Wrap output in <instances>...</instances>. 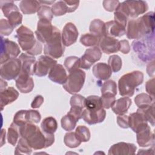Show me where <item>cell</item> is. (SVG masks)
Wrapping results in <instances>:
<instances>
[{
  "mask_svg": "<svg viewBox=\"0 0 155 155\" xmlns=\"http://www.w3.org/2000/svg\"><path fill=\"white\" fill-rule=\"evenodd\" d=\"M89 30L91 33L94 34L100 38L105 36V22L99 19H93L90 25Z\"/></svg>",
  "mask_w": 155,
  "mask_h": 155,
  "instance_id": "28",
  "label": "cell"
},
{
  "mask_svg": "<svg viewBox=\"0 0 155 155\" xmlns=\"http://www.w3.org/2000/svg\"><path fill=\"white\" fill-rule=\"evenodd\" d=\"M79 35L78 30L72 22L67 23L62 31L61 40L64 46L68 47L74 44Z\"/></svg>",
  "mask_w": 155,
  "mask_h": 155,
  "instance_id": "14",
  "label": "cell"
},
{
  "mask_svg": "<svg viewBox=\"0 0 155 155\" xmlns=\"http://www.w3.org/2000/svg\"><path fill=\"white\" fill-rule=\"evenodd\" d=\"M56 64L57 61L54 59L46 55H42L35 64L33 73L39 77L45 76Z\"/></svg>",
  "mask_w": 155,
  "mask_h": 155,
  "instance_id": "12",
  "label": "cell"
},
{
  "mask_svg": "<svg viewBox=\"0 0 155 155\" xmlns=\"http://www.w3.org/2000/svg\"><path fill=\"white\" fill-rule=\"evenodd\" d=\"M19 59L21 62V70L20 73L30 76L33 75V68L36 62L35 57L27 53H21Z\"/></svg>",
  "mask_w": 155,
  "mask_h": 155,
  "instance_id": "22",
  "label": "cell"
},
{
  "mask_svg": "<svg viewBox=\"0 0 155 155\" xmlns=\"http://www.w3.org/2000/svg\"><path fill=\"white\" fill-rule=\"evenodd\" d=\"M145 122H147L145 117L142 113L137 110L128 116V126L134 133L137 128Z\"/></svg>",
  "mask_w": 155,
  "mask_h": 155,
  "instance_id": "26",
  "label": "cell"
},
{
  "mask_svg": "<svg viewBox=\"0 0 155 155\" xmlns=\"http://www.w3.org/2000/svg\"><path fill=\"white\" fill-rule=\"evenodd\" d=\"M85 98L78 94H74L70 98V104L71 107H76L84 108V101Z\"/></svg>",
  "mask_w": 155,
  "mask_h": 155,
  "instance_id": "47",
  "label": "cell"
},
{
  "mask_svg": "<svg viewBox=\"0 0 155 155\" xmlns=\"http://www.w3.org/2000/svg\"><path fill=\"white\" fill-rule=\"evenodd\" d=\"M120 2L119 1H114V0H105L102 2L103 7L105 9V10L108 12H113L115 11L118 7Z\"/></svg>",
  "mask_w": 155,
  "mask_h": 155,
  "instance_id": "49",
  "label": "cell"
},
{
  "mask_svg": "<svg viewBox=\"0 0 155 155\" xmlns=\"http://www.w3.org/2000/svg\"><path fill=\"white\" fill-rule=\"evenodd\" d=\"M51 9L53 15L56 16H62L67 13H70L67 1H59L55 2L51 6Z\"/></svg>",
  "mask_w": 155,
  "mask_h": 155,
  "instance_id": "30",
  "label": "cell"
},
{
  "mask_svg": "<svg viewBox=\"0 0 155 155\" xmlns=\"http://www.w3.org/2000/svg\"><path fill=\"white\" fill-rule=\"evenodd\" d=\"M21 137L25 139L32 149L41 150L50 147L54 142V134H47L41 131L35 124L26 123L19 127Z\"/></svg>",
  "mask_w": 155,
  "mask_h": 155,
  "instance_id": "1",
  "label": "cell"
},
{
  "mask_svg": "<svg viewBox=\"0 0 155 155\" xmlns=\"http://www.w3.org/2000/svg\"><path fill=\"white\" fill-rule=\"evenodd\" d=\"M80 64V58L74 56H68L64 61V66L69 73L79 69Z\"/></svg>",
  "mask_w": 155,
  "mask_h": 155,
  "instance_id": "37",
  "label": "cell"
},
{
  "mask_svg": "<svg viewBox=\"0 0 155 155\" xmlns=\"http://www.w3.org/2000/svg\"><path fill=\"white\" fill-rule=\"evenodd\" d=\"M85 80V73L81 69H78L69 73L63 88L71 94L79 92L82 88Z\"/></svg>",
  "mask_w": 155,
  "mask_h": 155,
  "instance_id": "6",
  "label": "cell"
},
{
  "mask_svg": "<svg viewBox=\"0 0 155 155\" xmlns=\"http://www.w3.org/2000/svg\"><path fill=\"white\" fill-rule=\"evenodd\" d=\"M75 135L81 142H88L91 136V133L88 128L84 125H79L76 129Z\"/></svg>",
  "mask_w": 155,
  "mask_h": 155,
  "instance_id": "40",
  "label": "cell"
},
{
  "mask_svg": "<svg viewBox=\"0 0 155 155\" xmlns=\"http://www.w3.org/2000/svg\"><path fill=\"white\" fill-rule=\"evenodd\" d=\"M143 74L140 71H133L123 75L118 81V89L122 96L130 97L134 94L135 88L142 84Z\"/></svg>",
  "mask_w": 155,
  "mask_h": 155,
  "instance_id": "3",
  "label": "cell"
},
{
  "mask_svg": "<svg viewBox=\"0 0 155 155\" xmlns=\"http://www.w3.org/2000/svg\"><path fill=\"white\" fill-rule=\"evenodd\" d=\"M100 38L92 33H85L80 38V42L85 47H93L99 44Z\"/></svg>",
  "mask_w": 155,
  "mask_h": 155,
  "instance_id": "33",
  "label": "cell"
},
{
  "mask_svg": "<svg viewBox=\"0 0 155 155\" xmlns=\"http://www.w3.org/2000/svg\"><path fill=\"white\" fill-rule=\"evenodd\" d=\"M106 116V111L105 109L100 110H88L85 109L83 111L82 118L87 124L89 125H94L102 122Z\"/></svg>",
  "mask_w": 155,
  "mask_h": 155,
  "instance_id": "15",
  "label": "cell"
},
{
  "mask_svg": "<svg viewBox=\"0 0 155 155\" xmlns=\"http://www.w3.org/2000/svg\"><path fill=\"white\" fill-rule=\"evenodd\" d=\"M64 142L65 145L70 148H74L79 147L81 144V142L76 137L75 133L70 131L67 133L64 137Z\"/></svg>",
  "mask_w": 155,
  "mask_h": 155,
  "instance_id": "39",
  "label": "cell"
},
{
  "mask_svg": "<svg viewBox=\"0 0 155 155\" xmlns=\"http://www.w3.org/2000/svg\"><path fill=\"white\" fill-rule=\"evenodd\" d=\"M92 72L97 79L103 81L108 79L112 74L110 67L104 62H99L94 65L92 68Z\"/></svg>",
  "mask_w": 155,
  "mask_h": 155,
  "instance_id": "23",
  "label": "cell"
},
{
  "mask_svg": "<svg viewBox=\"0 0 155 155\" xmlns=\"http://www.w3.org/2000/svg\"><path fill=\"white\" fill-rule=\"evenodd\" d=\"M126 33V28L119 24L114 20L105 23V36L114 38L121 37Z\"/></svg>",
  "mask_w": 155,
  "mask_h": 155,
  "instance_id": "21",
  "label": "cell"
},
{
  "mask_svg": "<svg viewBox=\"0 0 155 155\" xmlns=\"http://www.w3.org/2000/svg\"><path fill=\"white\" fill-rule=\"evenodd\" d=\"M137 147L131 143L124 142H118L113 145L109 149L108 154L109 155H133L135 154Z\"/></svg>",
  "mask_w": 155,
  "mask_h": 155,
  "instance_id": "16",
  "label": "cell"
},
{
  "mask_svg": "<svg viewBox=\"0 0 155 155\" xmlns=\"http://www.w3.org/2000/svg\"><path fill=\"white\" fill-rule=\"evenodd\" d=\"M102 56V51L97 47L88 48L81 57L80 67L82 69L89 70L92 65L99 61Z\"/></svg>",
  "mask_w": 155,
  "mask_h": 155,
  "instance_id": "13",
  "label": "cell"
},
{
  "mask_svg": "<svg viewBox=\"0 0 155 155\" xmlns=\"http://www.w3.org/2000/svg\"><path fill=\"white\" fill-rule=\"evenodd\" d=\"M136 139L140 147H147L154 144V134L147 122L140 125L136 130Z\"/></svg>",
  "mask_w": 155,
  "mask_h": 155,
  "instance_id": "10",
  "label": "cell"
},
{
  "mask_svg": "<svg viewBox=\"0 0 155 155\" xmlns=\"http://www.w3.org/2000/svg\"><path fill=\"white\" fill-rule=\"evenodd\" d=\"M42 131L47 134H54L58 128L56 120L51 116L45 117L41 124Z\"/></svg>",
  "mask_w": 155,
  "mask_h": 155,
  "instance_id": "27",
  "label": "cell"
},
{
  "mask_svg": "<svg viewBox=\"0 0 155 155\" xmlns=\"http://www.w3.org/2000/svg\"><path fill=\"white\" fill-rule=\"evenodd\" d=\"M21 137L19 127L16 125L13 122L11 124L10 127L8 128L7 131V140L9 143L12 145L15 146L18 140H19V138Z\"/></svg>",
  "mask_w": 155,
  "mask_h": 155,
  "instance_id": "31",
  "label": "cell"
},
{
  "mask_svg": "<svg viewBox=\"0 0 155 155\" xmlns=\"http://www.w3.org/2000/svg\"><path fill=\"white\" fill-rule=\"evenodd\" d=\"M140 151H139L137 154H154L153 153H151V151H153L154 150L153 148H150V149H148V150H140Z\"/></svg>",
  "mask_w": 155,
  "mask_h": 155,
  "instance_id": "58",
  "label": "cell"
},
{
  "mask_svg": "<svg viewBox=\"0 0 155 155\" xmlns=\"http://www.w3.org/2000/svg\"><path fill=\"white\" fill-rule=\"evenodd\" d=\"M119 51L123 54H128L130 51V45L127 40L123 39L119 41Z\"/></svg>",
  "mask_w": 155,
  "mask_h": 155,
  "instance_id": "53",
  "label": "cell"
},
{
  "mask_svg": "<svg viewBox=\"0 0 155 155\" xmlns=\"http://www.w3.org/2000/svg\"><path fill=\"white\" fill-rule=\"evenodd\" d=\"M19 96L18 91L13 87H7L1 91L0 93V106L1 110L6 105L15 102Z\"/></svg>",
  "mask_w": 155,
  "mask_h": 155,
  "instance_id": "20",
  "label": "cell"
},
{
  "mask_svg": "<svg viewBox=\"0 0 155 155\" xmlns=\"http://www.w3.org/2000/svg\"><path fill=\"white\" fill-rule=\"evenodd\" d=\"M131 103V99L129 97L124 96L115 100L111 106V109L117 115L124 114L127 112Z\"/></svg>",
  "mask_w": 155,
  "mask_h": 155,
  "instance_id": "24",
  "label": "cell"
},
{
  "mask_svg": "<svg viewBox=\"0 0 155 155\" xmlns=\"http://www.w3.org/2000/svg\"><path fill=\"white\" fill-rule=\"evenodd\" d=\"M7 20L10 24L13 27L15 28L19 25L21 24L22 21V15L19 12V9L12 12L7 16Z\"/></svg>",
  "mask_w": 155,
  "mask_h": 155,
  "instance_id": "42",
  "label": "cell"
},
{
  "mask_svg": "<svg viewBox=\"0 0 155 155\" xmlns=\"http://www.w3.org/2000/svg\"><path fill=\"white\" fill-rule=\"evenodd\" d=\"M154 98L146 93H140L134 97V102L138 108H143L149 106L153 104Z\"/></svg>",
  "mask_w": 155,
  "mask_h": 155,
  "instance_id": "34",
  "label": "cell"
},
{
  "mask_svg": "<svg viewBox=\"0 0 155 155\" xmlns=\"http://www.w3.org/2000/svg\"><path fill=\"white\" fill-rule=\"evenodd\" d=\"M148 9V4L144 1H125L120 2L116 10L122 12L128 18H136L145 13Z\"/></svg>",
  "mask_w": 155,
  "mask_h": 155,
  "instance_id": "5",
  "label": "cell"
},
{
  "mask_svg": "<svg viewBox=\"0 0 155 155\" xmlns=\"http://www.w3.org/2000/svg\"><path fill=\"white\" fill-rule=\"evenodd\" d=\"M117 123L118 125L122 128H128V116L125 114L119 115L117 117Z\"/></svg>",
  "mask_w": 155,
  "mask_h": 155,
  "instance_id": "51",
  "label": "cell"
},
{
  "mask_svg": "<svg viewBox=\"0 0 155 155\" xmlns=\"http://www.w3.org/2000/svg\"><path fill=\"white\" fill-rule=\"evenodd\" d=\"M64 51L65 46L61 40V33L59 30L54 26L51 38L44 45V53L45 55L53 59H58L64 55Z\"/></svg>",
  "mask_w": 155,
  "mask_h": 155,
  "instance_id": "4",
  "label": "cell"
},
{
  "mask_svg": "<svg viewBox=\"0 0 155 155\" xmlns=\"http://www.w3.org/2000/svg\"><path fill=\"white\" fill-rule=\"evenodd\" d=\"M84 107L88 110H100L104 108L101 97L96 95H91L85 98Z\"/></svg>",
  "mask_w": 155,
  "mask_h": 155,
  "instance_id": "29",
  "label": "cell"
},
{
  "mask_svg": "<svg viewBox=\"0 0 155 155\" xmlns=\"http://www.w3.org/2000/svg\"><path fill=\"white\" fill-rule=\"evenodd\" d=\"M1 8L4 13V15L6 18L12 12L19 9L12 1H1Z\"/></svg>",
  "mask_w": 155,
  "mask_h": 155,
  "instance_id": "44",
  "label": "cell"
},
{
  "mask_svg": "<svg viewBox=\"0 0 155 155\" xmlns=\"http://www.w3.org/2000/svg\"><path fill=\"white\" fill-rule=\"evenodd\" d=\"M16 86L18 90L22 93H30L34 88V81L33 78L28 74L20 73L15 79Z\"/></svg>",
  "mask_w": 155,
  "mask_h": 155,
  "instance_id": "18",
  "label": "cell"
},
{
  "mask_svg": "<svg viewBox=\"0 0 155 155\" xmlns=\"http://www.w3.org/2000/svg\"><path fill=\"white\" fill-rule=\"evenodd\" d=\"M7 84L5 81H3V79L1 78V91L7 88Z\"/></svg>",
  "mask_w": 155,
  "mask_h": 155,
  "instance_id": "59",
  "label": "cell"
},
{
  "mask_svg": "<svg viewBox=\"0 0 155 155\" xmlns=\"http://www.w3.org/2000/svg\"><path fill=\"white\" fill-rule=\"evenodd\" d=\"M108 65L111 70L112 72L117 73L122 68V62L121 58L116 54L111 55L108 60Z\"/></svg>",
  "mask_w": 155,
  "mask_h": 155,
  "instance_id": "41",
  "label": "cell"
},
{
  "mask_svg": "<svg viewBox=\"0 0 155 155\" xmlns=\"http://www.w3.org/2000/svg\"><path fill=\"white\" fill-rule=\"evenodd\" d=\"M67 74L64 67L61 64H56L48 72V78L53 82L64 84L67 80Z\"/></svg>",
  "mask_w": 155,
  "mask_h": 155,
  "instance_id": "19",
  "label": "cell"
},
{
  "mask_svg": "<svg viewBox=\"0 0 155 155\" xmlns=\"http://www.w3.org/2000/svg\"><path fill=\"white\" fill-rule=\"evenodd\" d=\"M13 27L10 24L8 20L5 19H1L0 21V33L1 36H8L10 35L13 30Z\"/></svg>",
  "mask_w": 155,
  "mask_h": 155,
  "instance_id": "46",
  "label": "cell"
},
{
  "mask_svg": "<svg viewBox=\"0 0 155 155\" xmlns=\"http://www.w3.org/2000/svg\"><path fill=\"white\" fill-rule=\"evenodd\" d=\"M13 122L19 127L27 123V110H21L17 111L14 116Z\"/></svg>",
  "mask_w": 155,
  "mask_h": 155,
  "instance_id": "45",
  "label": "cell"
},
{
  "mask_svg": "<svg viewBox=\"0 0 155 155\" xmlns=\"http://www.w3.org/2000/svg\"><path fill=\"white\" fill-rule=\"evenodd\" d=\"M41 119L40 113L35 110H27V120L28 123L38 124L39 122Z\"/></svg>",
  "mask_w": 155,
  "mask_h": 155,
  "instance_id": "48",
  "label": "cell"
},
{
  "mask_svg": "<svg viewBox=\"0 0 155 155\" xmlns=\"http://www.w3.org/2000/svg\"><path fill=\"white\" fill-rule=\"evenodd\" d=\"M99 45L101 50L106 54L114 53L119 51V41L114 38L104 36L100 39Z\"/></svg>",
  "mask_w": 155,
  "mask_h": 155,
  "instance_id": "17",
  "label": "cell"
},
{
  "mask_svg": "<svg viewBox=\"0 0 155 155\" xmlns=\"http://www.w3.org/2000/svg\"><path fill=\"white\" fill-rule=\"evenodd\" d=\"M101 101L102 104V107L104 108L108 109L113 105L116 99L114 96L108 95H101Z\"/></svg>",
  "mask_w": 155,
  "mask_h": 155,
  "instance_id": "50",
  "label": "cell"
},
{
  "mask_svg": "<svg viewBox=\"0 0 155 155\" xmlns=\"http://www.w3.org/2000/svg\"><path fill=\"white\" fill-rule=\"evenodd\" d=\"M1 42V64H2L10 59L16 58L21 53V50L16 42L9 40L8 38L2 37Z\"/></svg>",
  "mask_w": 155,
  "mask_h": 155,
  "instance_id": "9",
  "label": "cell"
},
{
  "mask_svg": "<svg viewBox=\"0 0 155 155\" xmlns=\"http://www.w3.org/2000/svg\"><path fill=\"white\" fill-rule=\"evenodd\" d=\"M41 4L38 1L22 0L19 3V8L24 15L38 13Z\"/></svg>",
  "mask_w": 155,
  "mask_h": 155,
  "instance_id": "25",
  "label": "cell"
},
{
  "mask_svg": "<svg viewBox=\"0 0 155 155\" xmlns=\"http://www.w3.org/2000/svg\"><path fill=\"white\" fill-rule=\"evenodd\" d=\"M140 111L145 117L147 122H148L152 126L154 125V104L143 108H138L137 110Z\"/></svg>",
  "mask_w": 155,
  "mask_h": 155,
  "instance_id": "38",
  "label": "cell"
},
{
  "mask_svg": "<svg viewBox=\"0 0 155 155\" xmlns=\"http://www.w3.org/2000/svg\"><path fill=\"white\" fill-rule=\"evenodd\" d=\"M154 61L153 59L152 62H150L147 65V71L150 76H153L154 74Z\"/></svg>",
  "mask_w": 155,
  "mask_h": 155,
  "instance_id": "56",
  "label": "cell"
},
{
  "mask_svg": "<svg viewBox=\"0 0 155 155\" xmlns=\"http://www.w3.org/2000/svg\"><path fill=\"white\" fill-rule=\"evenodd\" d=\"M21 70V62L19 58L8 60L1 64L0 74L2 79L10 81L16 79Z\"/></svg>",
  "mask_w": 155,
  "mask_h": 155,
  "instance_id": "8",
  "label": "cell"
},
{
  "mask_svg": "<svg viewBox=\"0 0 155 155\" xmlns=\"http://www.w3.org/2000/svg\"><path fill=\"white\" fill-rule=\"evenodd\" d=\"M38 17L39 19H45L51 22L53 18V14L51 12V7L46 5L41 4L38 12Z\"/></svg>",
  "mask_w": 155,
  "mask_h": 155,
  "instance_id": "43",
  "label": "cell"
},
{
  "mask_svg": "<svg viewBox=\"0 0 155 155\" xmlns=\"http://www.w3.org/2000/svg\"><path fill=\"white\" fill-rule=\"evenodd\" d=\"M16 36L20 47L26 53L31 50L37 42V39H35L33 32L24 25L20 26L16 30Z\"/></svg>",
  "mask_w": 155,
  "mask_h": 155,
  "instance_id": "7",
  "label": "cell"
},
{
  "mask_svg": "<svg viewBox=\"0 0 155 155\" xmlns=\"http://www.w3.org/2000/svg\"><path fill=\"white\" fill-rule=\"evenodd\" d=\"M42 43L40 42L38 39H37V42L35 44V45L34 46V47L30 50V51L27 52V54L35 56L36 55H38L39 54H41L42 53Z\"/></svg>",
  "mask_w": 155,
  "mask_h": 155,
  "instance_id": "52",
  "label": "cell"
},
{
  "mask_svg": "<svg viewBox=\"0 0 155 155\" xmlns=\"http://www.w3.org/2000/svg\"><path fill=\"white\" fill-rule=\"evenodd\" d=\"M32 148L28 145L27 140L22 137H20L16 147L15 154H30L31 153Z\"/></svg>",
  "mask_w": 155,
  "mask_h": 155,
  "instance_id": "35",
  "label": "cell"
},
{
  "mask_svg": "<svg viewBox=\"0 0 155 155\" xmlns=\"http://www.w3.org/2000/svg\"><path fill=\"white\" fill-rule=\"evenodd\" d=\"M77 122L78 121L73 116L67 113L61 119V127L65 131H70L75 128Z\"/></svg>",
  "mask_w": 155,
  "mask_h": 155,
  "instance_id": "36",
  "label": "cell"
},
{
  "mask_svg": "<svg viewBox=\"0 0 155 155\" xmlns=\"http://www.w3.org/2000/svg\"><path fill=\"white\" fill-rule=\"evenodd\" d=\"M54 26H53L51 21L41 19L38 21L37 29L35 35L37 39L41 43L45 44L51 37L54 31Z\"/></svg>",
  "mask_w": 155,
  "mask_h": 155,
  "instance_id": "11",
  "label": "cell"
},
{
  "mask_svg": "<svg viewBox=\"0 0 155 155\" xmlns=\"http://www.w3.org/2000/svg\"><path fill=\"white\" fill-rule=\"evenodd\" d=\"M154 78H153L151 79L148 81L145 85V88L147 92L153 98L154 96Z\"/></svg>",
  "mask_w": 155,
  "mask_h": 155,
  "instance_id": "54",
  "label": "cell"
},
{
  "mask_svg": "<svg viewBox=\"0 0 155 155\" xmlns=\"http://www.w3.org/2000/svg\"><path fill=\"white\" fill-rule=\"evenodd\" d=\"M154 29V15L150 12L137 19L130 20L125 33L128 39H137L145 35L153 33Z\"/></svg>",
  "mask_w": 155,
  "mask_h": 155,
  "instance_id": "2",
  "label": "cell"
},
{
  "mask_svg": "<svg viewBox=\"0 0 155 155\" xmlns=\"http://www.w3.org/2000/svg\"><path fill=\"white\" fill-rule=\"evenodd\" d=\"M5 130L4 129H2L1 131V147H2L4 143H5Z\"/></svg>",
  "mask_w": 155,
  "mask_h": 155,
  "instance_id": "57",
  "label": "cell"
},
{
  "mask_svg": "<svg viewBox=\"0 0 155 155\" xmlns=\"http://www.w3.org/2000/svg\"><path fill=\"white\" fill-rule=\"evenodd\" d=\"M44 97L41 95H37L33 100L31 104V107L33 108H38L44 103Z\"/></svg>",
  "mask_w": 155,
  "mask_h": 155,
  "instance_id": "55",
  "label": "cell"
},
{
  "mask_svg": "<svg viewBox=\"0 0 155 155\" xmlns=\"http://www.w3.org/2000/svg\"><path fill=\"white\" fill-rule=\"evenodd\" d=\"M101 95H108L115 96L117 93V87L115 81L113 80H107L102 85Z\"/></svg>",
  "mask_w": 155,
  "mask_h": 155,
  "instance_id": "32",
  "label": "cell"
}]
</instances>
